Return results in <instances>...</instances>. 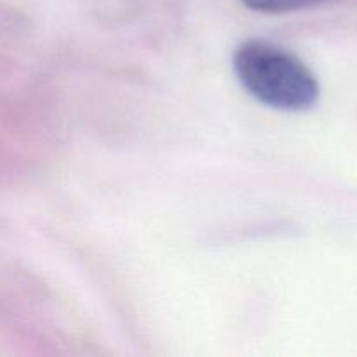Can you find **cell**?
<instances>
[{
	"label": "cell",
	"mask_w": 357,
	"mask_h": 357,
	"mask_svg": "<svg viewBox=\"0 0 357 357\" xmlns=\"http://www.w3.org/2000/svg\"><path fill=\"white\" fill-rule=\"evenodd\" d=\"M232 65L241 86L265 107L305 112L319 100L321 87L312 70L274 42L244 40L234 51Z\"/></svg>",
	"instance_id": "1"
},
{
	"label": "cell",
	"mask_w": 357,
	"mask_h": 357,
	"mask_svg": "<svg viewBox=\"0 0 357 357\" xmlns=\"http://www.w3.org/2000/svg\"><path fill=\"white\" fill-rule=\"evenodd\" d=\"M324 2H328V0H243L248 9L265 14H286L319 6Z\"/></svg>",
	"instance_id": "2"
}]
</instances>
